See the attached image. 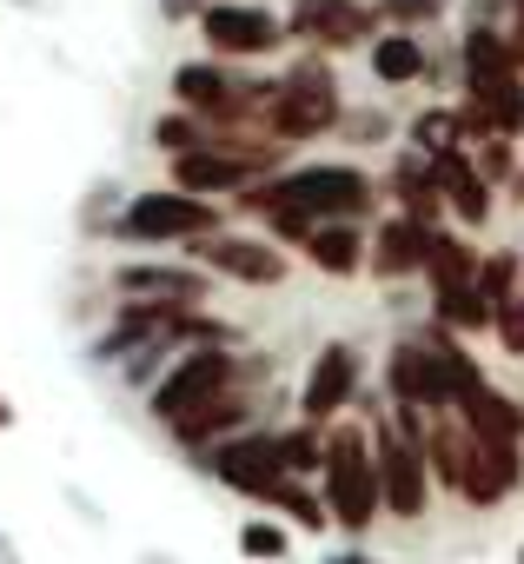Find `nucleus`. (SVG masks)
Returning <instances> with one entry per match:
<instances>
[{
    "instance_id": "1",
    "label": "nucleus",
    "mask_w": 524,
    "mask_h": 564,
    "mask_svg": "<svg viewBox=\"0 0 524 564\" xmlns=\"http://www.w3.org/2000/svg\"><path fill=\"white\" fill-rule=\"evenodd\" d=\"M326 505H332V518H339L346 531H365L372 511L385 505V478H379V465L365 458V432H359V425H339V432L326 438Z\"/></svg>"
},
{
    "instance_id": "2",
    "label": "nucleus",
    "mask_w": 524,
    "mask_h": 564,
    "mask_svg": "<svg viewBox=\"0 0 524 564\" xmlns=\"http://www.w3.org/2000/svg\"><path fill=\"white\" fill-rule=\"evenodd\" d=\"M273 199H293V206H306V213H339V219H352V213H365L372 206V180L359 173V166H306V173H293V180H280V186H245V213H266Z\"/></svg>"
},
{
    "instance_id": "3",
    "label": "nucleus",
    "mask_w": 524,
    "mask_h": 564,
    "mask_svg": "<svg viewBox=\"0 0 524 564\" xmlns=\"http://www.w3.org/2000/svg\"><path fill=\"white\" fill-rule=\"evenodd\" d=\"M273 133L280 140H313V133H326L332 120H339V80L319 67V61H299L286 80H280V94H273Z\"/></svg>"
},
{
    "instance_id": "4",
    "label": "nucleus",
    "mask_w": 524,
    "mask_h": 564,
    "mask_svg": "<svg viewBox=\"0 0 524 564\" xmlns=\"http://www.w3.org/2000/svg\"><path fill=\"white\" fill-rule=\"evenodd\" d=\"M226 386H232V359H226V352H193V359H179V372L153 392V419L179 425V419H193L199 405H212Z\"/></svg>"
},
{
    "instance_id": "5",
    "label": "nucleus",
    "mask_w": 524,
    "mask_h": 564,
    "mask_svg": "<svg viewBox=\"0 0 524 564\" xmlns=\"http://www.w3.org/2000/svg\"><path fill=\"white\" fill-rule=\"evenodd\" d=\"M127 232L133 239H199L212 232V206L199 193H146L127 206Z\"/></svg>"
},
{
    "instance_id": "6",
    "label": "nucleus",
    "mask_w": 524,
    "mask_h": 564,
    "mask_svg": "<svg viewBox=\"0 0 524 564\" xmlns=\"http://www.w3.org/2000/svg\"><path fill=\"white\" fill-rule=\"evenodd\" d=\"M286 34L293 41H319V47H359L372 34V14L359 8V0H299Z\"/></svg>"
},
{
    "instance_id": "7",
    "label": "nucleus",
    "mask_w": 524,
    "mask_h": 564,
    "mask_svg": "<svg viewBox=\"0 0 524 564\" xmlns=\"http://www.w3.org/2000/svg\"><path fill=\"white\" fill-rule=\"evenodd\" d=\"M212 471L232 485V491H252V498H273L286 485V458H280V438H239L212 458Z\"/></svg>"
},
{
    "instance_id": "8",
    "label": "nucleus",
    "mask_w": 524,
    "mask_h": 564,
    "mask_svg": "<svg viewBox=\"0 0 524 564\" xmlns=\"http://www.w3.org/2000/svg\"><path fill=\"white\" fill-rule=\"evenodd\" d=\"M199 28H206V41H212L219 54H266V47L286 41L266 8H232V0H226V8H206Z\"/></svg>"
},
{
    "instance_id": "9",
    "label": "nucleus",
    "mask_w": 524,
    "mask_h": 564,
    "mask_svg": "<svg viewBox=\"0 0 524 564\" xmlns=\"http://www.w3.org/2000/svg\"><path fill=\"white\" fill-rule=\"evenodd\" d=\"M352 392H359V359H352V346H326V352L313 359V379H306V399H299L306 425H319V419L346 412V405H352Z\"/></svg>"
},
{
    "instance_id": "10",
    "label": "nucleus",
    "mask_w": 524,
    "mask_h": 564,
    "mask_svg": "<svg viewBox=\"0 0 524 564\" xmlns=\"http://www.w3.org/2000/svg\"><path fill=\"white\" fill-rule=\"evenodd\" d=\"M392 399L399 405H451V386H445V366H438L432 346L405 339L392 352Z\"/></svg>"
},
{
    "instance_id": "11",
    "label": "nucleus",
    "mask_w": 524,
    "mask_h": 564,
    "mask_svg": "<svg viewBox=\"0 0 524 564\" xmlns=\"http://www.w3.org/2000/svg\"><path fill=\"white\" fill-rule=\"evenodd\" d=\"M379 478H385V505H392L399 518H418V511H425V445L385 438V445H379Z\"/></svg>"
},
{
    "instance_id": "12",
    "label": "nucleus",
    "mask_w": 524,
    "mask_h": 564,
    "mask_svg": "<svg viewBox=\"0 0 524 564\" xmlns=\"http://www.w3.org/2000/svg\"><path fill=\"white\" fill-rule=\"evenodd\" d=\"M432 239H438V232H432L425 219H412V213H405V219H392V226L379 232V246H372V272H385V279L418 272V265L432 259Z\"/></svg>"
},
{
    "instance_id": "13",
    "label": "nucleus",
    "mask_w": 524,
    "mask_h": 564,
    "mask_svg": "<svg viewBox=\"0 0 524 564\" xmlns=\"http://www.w3.org/2000/svg\"><path fill=\"white\" fill-rule=\"evenodd\" d=\"M259 160L245 153H226V147H206V153H179V193H226V186H245Z\"/></svg>"
},
{
    "instance_id": "14",
    "label": "nucleus",
    "mask_w": 524,
    "mask_h": 564,
    "mask_svg": "<svg viewBox=\"0 0 524 564\" xmlns=\"http://www.w3.org/2000/svg\"><path fill=\"white\" fill-rule=\"evenodd\" d=\"M206 259L232 279H245V286H273V279H286V259L273 246L259 239H206Z\"/></svg>"
},
{
    "instance_id": "15",
    "label": "nucleus",
    "mask_w": 524,
    "mask_h": 564,
    "mask_svg": "<svg viewBox=\"0 0 524 564\" xmlns=\"http://www.w3.org/2000/svg\"><path fill=\"white\" fill-rule=\"evenodd\" d=\"M458 419L471 425L478 445H517V432H524V412H517L511 399H498L491 386H478V392L458 405Z\"/></svg>"
},
{
    "instance_id": "16",
    "label": "nucleus",
    "mask_w": 524,
    "mask_h": 564,
    "mask_svg": "<svg viewBox=\"0 0 524 564\" xmlns=\"http://www.w3.org/2000/svg\"><path fill=\"white\" fill-rule=\"evenodd\" d=\"M465 80H471V94H491V87H511L517 80V54H511V41H498V34H465Z\"/></svg>"
},
{
    "instance_id": "17",
    "label": "nucleus",
    "mask_w": 524,
    "mask_h": 564,
    "mask_svg": "<svg viewBox=\"0 0 524 564\" xmlns=\"http://www.w3.org/2000/svg\"><path fill=\"white\" fill-rule=\"evenodd\" d=\"M511 485H517V452L511 445H478V458L465 471V498L471 505H498Z\"/></svg>"
},
{
    "instance_id": "18",
    "label": "nucleus",
    "mask_w": 524,
    "mask_h": 564,
    "mask_svg": "<svg viewBox=\"0 0 524 564\" xmlns=\"http://www.w3.org/2000/svg\"><path fill=\"white\" fill-rule=\"evenodd\" d=\"M120 286L140 293V300H179V306H193L206 293V279L199 272H173V265H127Z\"/></svg>"
},
{
    "instance_id": "19",
    "label": "nucleus",
    "mask_w": 524,
    "mask_h": 564,
    "mask_svg": "<svg viewBox=\"0 0 524 564\" xmlns=\"http://www.w3.org/2000/svg\"><path fill=\"white\" fill-rule=\"evenodd\" d=\"M432 173H438V186H445V199L478 226L484 213H491V186H484V173H471L465 166V153H445V160H432Z\"/></svg>"
},
{
    "instance_id": "20",
    "label": "nucleus",
    "mask_w": 524,
    "mask_h": 564,
    "mask_svg": "<svg viewBox=\"0 0 524 564\" xmlns=\"http://www.w3.org/2000/svg\"><path fill=\"white\" fill-rule=\"evenodd\" d=\"M471 458H478V438H471V425H438V432L425 438V465H432L445 485H458V491H465V471H471Z\"/></svg>"
},
{
    "instance_id": "21",
    "label": "nucleus",
    "mask_w": 524,
    "mask_h": 564,
    "mask_svg": "<svg viewBox=\"0 0 524 564\" xmlns=\"http://www.w3.org/2000/svg\"><path fill=\"white\" fill-rule=\"evenodd\" d=\"M372 74H379L385 87L418 80V74H425V47H418V34H385V41H372Z\"/></svg>"
},
{
    "instance_id": "22",
    "label": "nucleus",
    "mask_w": 524,
    "mask_h": 564,
    "mask_svg": "<svg viewBox=\"0 0 524 564\" xmlns=\"http://www.w3.org/2000/svg\"><path fill=\"white\" fill-rule=\"evenodd\" d=\"M438 319H445V326H458V333H478V326H498V306H491V293L471 279V286L438 293Z\"/></svg>"
},
{
    "instance_id": "23",
    "label": "nucleus",
    "mask_w": 524,
    "mask_h": 564,
    "mask_svg": "<svg viewBox=\"0 0 524 564\" xmlns=\"http://www.w3.org/2000/svg\"><path fill=\"white\" fill-rule=\"evenodd\" d=\"M425 279H432V293H451V286H471L478 279V259L458 246V239H432V259H425Z\"/></svg>"
},
{
    "instance_id": "24",
    "label": "nucleus",
    "mask_w": 524,
    "mask_h": 564,
    "mask_svg": "<svg viewBox=\"0 0 524 564\" xmlns=\"http://www.w3.org/2000/svg\"><path fill=\"white\" fill-rule=\"evenodd\" d=\"M306 246H313V265L319 272H359V252H365L352 226H319Z\"/></svg>"
},
{
    "instance_id": "25",
    "label": "nucleus",
    "mask_w": 524,
    "mask_h": 564,
    "mask_svg": "<svg viewBox=\"0 0 524 564\" xmlns=\"http://www.w3.org/2000/svg\"><path fill=\"white\" fill-rule=\"evenodd\" d=\"M438 193H445V186H438V173H425L418 160H399V199H405V213H412V219H425V226H432Z\"/></svg>"
},
{
    "instance_id": "26",
    "label": "nucleus",
    "mask_w": 524,
    "mask_h": 564,
    "mask_svg": "<svg viewBox=\"0 0 524 564\" xmlns=\"http://www.w3.org/2000/svg\"><path fill=\"white\" fill-rule=\"evenodd\" d=\"M239 419H245V405L219 392L212 405H199V412H193V419H179L173 432H179V438H212V432H226V425H239Z\"/></svg>"
},
{
    "instance_id": "27",
    "label": "nucleus",
    "mask_w": 524,
    "mask_h": 564,
    "mask_svg": "<svg viewBox=\"0 0 524 564\" xmlns=\"http://www.w3.org/2000/svg\"><path fill=\"white\" fill-rule=\"evenodd\" d=\"M458 133H465V113H425L418 127H412V140L432 153V160H445V153H458Z\"/></svg>"
},
{
    "instance_id": "28",
    "label": "nucleus",
    "mask_w": 524,
    "mask_h": 564,
    "mask_svg": "<svg viewBox=\"0 0 524 564\" xmlns=\"http://www.w3.org/2000/svg\"><path fill=\"white\" fill-rule=\"evenodd\" d=\"M280 458H286V471H313V465H326V445H319L313 425H306V432H286V438H280Z\"/></svg>"
},
{
    "instance_id": "29",
    "label": "nucleus",
    "mask_w": 524,
    "mask_h": 564,
    "mask_svg": "<svg viewBox=\"0 0 524 564\" xmlns=\"http://www.w3.org/2000/svg\"><path fill=\"white\" fill-rule=\"evenodd\" d=\"M273 505H286V511H293V518H299V524H313V531H319V524H326V511H332V505H326V498H313V491H299V485H293V478H286V485H280V491H273Z\"/></svg>"
},
{
    "instance_id": "30",
    "label": "nucleus",
    "mask_w": 524,
    "mask_h": 564,
    "mask_svg": "<svg viewBox=\"0 0 524 564\" xmlns=\"http://www.w3.org/2000/svg\"><path fill=\"white\" fill-rule=\"evenodd\" d=\"M160 147L179 160V153H193V147H206V133H199V120H186V113H173V120H160Z\"/></svg>"
},
{
    "instance_id": "31",
    "label": "nucleus",
    "mask_w": 524,
    "mask_h": 564,
    "mask_svg": "<svg viewBox=\"0 0 524 564\" xmlns=\"http://www.w3.org/2000/svg\"><path fill=\"white\" fill-rule=\"evenodd\" d=\"M239 551H252V557H280V551H286V531H280V524H245V531H239Z\"/></svg>"
},
{
    "instance_id": "32",
    "label": "nucleus",
    "mask_w": 524,
    "mask_h": 564,
    "mask_svg": "<svg viewBox=\"0 0 524 564\" xmlns=\"http://www.w3.org/2000/svg\"><path fill=\"white\" fill-rule=\"evenodd\" d=\"M498 339H504L511 352H524V300H504V306H498Z\"/></svg>"
},
{
    "instance_id": "33",
    "label": "nucleus",
    "mask_w": 524,
    "mask_h": 564,
    "mask_svg": "<svg viewBox=\"0 0 524 564\" xmlns=\"http://www.w3.org/2000/svg\"><path fill=\"white\" fill-rule=\"evenodd\" d=\"M385 8H392V14H405V21H412V14H438V8H445V0H385Z\"/></svg>"
},
{
    "instance_id": "34",
    "label": "nucleus",
    "mask_w": 524,
    "mask_h": 564,
    "mask_svg": "<svg viewBox=\"0 0 524 564\" xmlns=\"http://www.w3.org/2000/svg\"><path fill=\"white\" fill-rule=\"evenodd\" d=\"M8 419H14V412H8V399H0V425H8Z\"/></svg>"
},
{
    "instance_id": "35",
    "label": "nucleus",
    "mask_w": 524,
    "mask_h": 564,
    "mask_svg": "<svg viewBox=\"0 0 524 564\" xmlns=\"http://www.w3.org/2000/svg\"><path fill=\"white\" fill-rule=\"evenodd\" d=\"M339 564H365V557H339Z\"/></svg>"
},
{
    "instance_id": "36",
    "label": "nucleus",
    "mask_w": 524,
    "mask_h": 564,
    "mask_svg": "<svg viewBox=\"0 0 524 564\" xmlns=\"http://www.w3.org/2000/svg\"><path fill=\"white\" fill-rule=\"evenodd\" d=\"M517 14H524V0H517Z\"/></svg>"
}]
</instances>
